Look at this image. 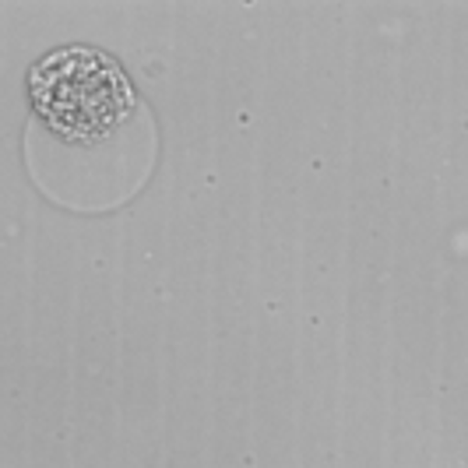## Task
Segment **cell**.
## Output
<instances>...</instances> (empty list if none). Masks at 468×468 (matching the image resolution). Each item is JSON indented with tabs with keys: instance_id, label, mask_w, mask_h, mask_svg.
I'll return each instance as SVG.
<instances>
[{
	"instance_id": "cell-1",
	"label": "cell",
	"mask_w": 468,
	"mask_h": 468,
	"mask_svg": "<svg viewBox=\"0 0 468 468\" xmlns=\"http://www.w3.org/2000/svg\"><path fill=\"white\" fill-rule=\"evenodd\" d=\"M32 106L64 138H99L134 110V89L113 57L89 47L49 53L28 78Z\"/></svg>"
}]
</instances>
